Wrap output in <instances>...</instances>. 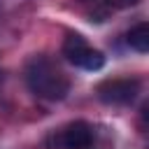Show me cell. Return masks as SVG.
I'll list each match as a JSON object with an SVG mask.
<instances>
[{"label":"cell","instance_id":"obj_1","mask_svg":"<svg viewBox=\"0 0 149 149\" xmlns=\"http://www.w3.org/2000/svg\"><path fill=\"white\" fill-rule=\"evenodd\" d=\"M26 84L30 93H35L42 100H63L70 93V79L68 74L44 54L33 56L26 65Z\"/></svg>","mask_w":149,"mask_h":149},{"label":"cell","instance_id":"obj_2","mask_svg":"<svg viewBox=\"0 0 149 149\" xmlns=\"http://www.w3.org/2000/svg\"><path fill=\"white\" fill-rule=\"evenodd\" d=\"M93 142V128L86 121H70L47 135V149H88Z\"/></svg>","mask_w":149,"mask_h":149},{"label":"cell","instance_id":"obj_3","mask_svg":"<svg viewBox=\"0 0 149 149\" xmlns=\"http://www.w3.org/2000/svg\"><path fill=\"white\" fill-rule=\"evenodd\" d=\"M63 56L72 65L91 70V72L102 70V65H105V54L98 51V49H93V47H88V42L79 33H70L65 37V42H63Z\"/></svg>","mask_w":149,"mask_h":149},{"label":"cell","instance_id":"obj_4","mask_svg":"<svg viewBox=\"0 0 149 149\" xmlns=\"http://www.w3.org/2000/svg\"><path fill=\"white\" fill-rule=\"evenodd\" d=\"M140 93V79H105L95 86L98 100L105 105H130Z\"/></svg>","mask_w":149,"mask_h":149},{"label":"cell","instance_id":"obj_5","mask_svg":"<svg viewBox=\"0 0 149 149\" xmlns=\"http://www.w3.org/2000/svg\"><path fill=\"white\" fill-rule=\"evenodd\" d=\"M126 42H128L130 49H135L140 54H147L149 51V23L140 21L137 26H133L126 35Z\"/></svg>","mask_w":149,"mask_h":149},{"label":"cell","instance_id":"obj_6","mask_svg":"<svg viewBox=\"0 0 149 149\" xmlns=\"http://www.w3.org/2000/svg\"><path fill=\"white\" fill-rule=\"evenodd\" d=\"M109 9H126V7H133V5H137L140 0H102Z\"/></svg>","mask_w":149,"mask_h":149},{"label":"cell","instance_id":"obj_7","mask_svg":"<svg viewBox=\"0 0 149 149\" xmlns=\"http://www.w3.org/2000/svg\"><path fill=\"white\" fill-rule=\"evenodd\" d=\"M79 2H93V5H98L100 0H79Z\"/></svg>","mask_w":149,"mask_h":149},{"label":"cell","instance_id":"obj_8","mask_svg":"<svg viewBox=\"0 0 149 149\" xmlns=\"http://www.w3.org/2000/svg\"><path fill=\"white\" fill-rule=\"evenodd\" d=\"M0 79H2V74H0Z\"/></svg>","mask_w":149,"mask_h":149}]
</instances>
